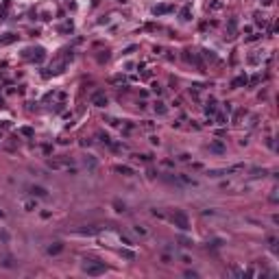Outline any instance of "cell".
I'll return each instance as SVG.
<instances>
[{"mask_svg": "<svg viewBox=\"0 0 279 279\" xmlns=\"http://www.w3.org/2000/svg\"><path fill=\"white\" fill-rule=\"evenodd\" d=\"M83 270L87 275H103L105 273V264H103V262H98V260H87L83 264Z\"/></svg>", "mask_w": 279, "mask_h": 279, "instance_id": "cell-1", "label": "cell"}, {"mask_svg": "<svg viewBox=\"0 0 279 279\" xmlns=\"http://www.w3.org/2000/svg\"><path fill=\"white\" fill-rule=\"evenodd\" d=\"M172 222H175V227H179L181 231L190 229V220H188V216L183 214V211H175V214H172Z\"/></svg>", "mask_w": 279, "mask_h": 279, "instance_id": "cell-2", "label": "cell"}, {"mask_svg": "<svg viewBox=\"0 0 279 279\" xmlns=\"http://www.w3.org/2000/svg\"><path fill=\"white\" fill-rule=\"evenodd\" d=\"M92 105H96V107H105V105H107V96H105L103 92H96L92 96Z\"/></svg>", "mask_w": 279, "mask_h": 279, "instance_id": "cell-3", "label": "cell"}, {"mask_svg": "<svg viewBox=\"0 0 279 279\" xmlns=\"http://www.w3.org/2000/svg\"><path fill=\"white\" fill-rule=\"evenodd\" d=\"M31 194H33V196H39V199H46V196H48V190L42 188V186H33V188H31Z\"/></svg>", "mask_w": 279, "mask_h": 279, "instance_id": "cell-4", "label": "cell"}, {"mask_svg": "<svg viewBox=\"0 0 279 279\" xmlns=\"http://www.w3.org/2000/svg\"><path fill=\"white\" fill-rule=\"evenodd\" d=\"M85 166H87V170H89V172H94V170H96V166H98V162H96V157H92V155H87V157H85Z\"/></svg>", "mask_w": 279, "mask_h": 279, "instance_id": "cell-5", "label": "cell"}, {"mask_svg": "<svg viewBox=\"0 0 279 279\" xmlns=\"http://www.w3.org/2000/svg\"><path fill=\"white\" fill-rule=\"evenodd\" d=\"M133 233L146 238V235H148V229H146V225H133Z\"/></svg>", "mask_w": 279, "mask_h": 279, "instance_id": "cell-6", "label": "cell"}, {"mask_svg": "<svg viewBox=\"0 0 279 279\" xmlns=\"http://www.w3.org/2000/svg\"><path fill=\"white\" fill-rule=\"evenodd\" d=\"M0 266H5V268H13V266H15V260H13V257H9V255H5V257L0 260Z\"/></svg>", "mask_w": 279, "mask_h": 279, "instance_id": "cell-7", "label": "cell"}, {"mask_svg": "<svg viewBox=\"0 0 279 279\" xmlns=\"http://www.w3.org/2000/svg\"><path fill=\"white\" fill-rule=\"evenodd\" d=\"M61 251H63V244H61V242H55V244L48 246V253L50 255H57V253H61Z\"/></svg>", "mask_w": 279, "mask_h": 279, "instance_id": "cell-8", "label": "cell"}, {"mask_svg": "<svg viewBox=\"0 0 279 279\" xmlns=\"http://www.w3.org/2000/svg\"><path fill=\"white\" fill-rule=\"evenodd\" d=\"M209 151H214V153H225L227 148H225V144H222V142H211L209 144Z\"/></svg>", "mask_w": 279, "mask_h": 279, "instance_id": "cell-9", "label": "cell"}, {"mask_svg": "<svg viewBox=\"0 0 279 279\" xmlns=\"http://www.w3.org/2000/svg\"><path fill=\"white\" fill-rule=\"evenodd\" d=\"M170 9H172L170 5H162V7H155L153 13H155V15H162V13H166V11H170Z\"/></svg>", "mask_w": 279, "mask_h": 279, "instance_id": "cell-10", "label": "cell"}, {"mask_svg": "<svg viewBox=\"0 0 279 279\" xmlns=\"http://www.w3.org/2000/svg\"><path fill=\"white\" fill-rule=\"evenodd\" d=\"M155 111L159 113V116H166V113H168V107L164 103H155Z\"/></svg>", "mask_w": 279, "mask_h": 279, "instance_id": "cell-11", "label": "cell"}, {"mask_svg": "<svg viewBox=\"0 0 279 279\" xmlns=\"http://www.w3.org/2000/svg\"><path fill=\"white\" fill-rule=\"evenodd\" d=\"M120 255H122L124 260H135V253H133V251H129V249H122V251H120Z\"/></svg>", "mask_w": 279, "mask_h": 279, "instance_id": "cell-12", "label": "cell"}, {"mask_svg": "<svg viewBox=\"0 0 279 279\" xmlns=\"http://www.w3.org/2000/svg\"><path fill=\"white\" fill-rule=\"evenodd\" d=\"M22 205H24V209H26V211H33V209H37V203H35V201H24Z\"/></svg>", "mask_w": 279, "mask_h": 279, "instance_id": "cell-13", "label": "cell"}, {"mask_svg": "<svg viewBox=\"0 0 279 279\" xmlns=\"http://www.w3.org/2000/svg\"><path fill=\"white\" fill-rule=\"evenodd\" d=\"M209 9L211 11H220L222 9V2H220V0H211V2H209Z\"/></svg>", "mask_w": 279, "mask_h": 279, "instance_id": "cell-14", "label": "cell"}, {"mask_svg": "<svg viewBox=\"0 0 279 279\" xmlns=\"http://www.w3.org/2000/svg\"><path fill=\"white\" fill-rule=\"evenodd\" d=\"M233 87H240V85H246V76H238V78H233Z\"/></svg>", "mask_w": 279, "mask_h": 279, "instance_id": "cell-15", "label": "cell"}, {"mask_svg": "<svg viewBox=\"0 0 279 279\" xmlns=\"http://www.w3.org/2000/svg\"><path fill=\"white\" fill-rule=\"evenodd\" d=\"M116 170L118 172H122V175H133V170L129 166H116Z\"/></svg>", "mask_w": 279, "mask_h": 279, "instance_id": "cell-16", "label": "cell"}, {"mask_svg": "<svg viewBox=\"0 0 279 279\" xmlns=\"http://www.w3.org/2000/svg\"><path fill=\"white\" fill-rule=\"evenodd\" d=\"M113 207H116V211H124V203L120 201H113Z\"/></svg>", "mask_w": 279, "mask_h": 279, "instance_id": "cell-17", "label": "cell"}, {"mask_svg": "<svg viewBox=\"0 0 279 279\" xmlns=\"http://www.w3.org/2000/svg\"><path fill=\"white\" fill-rule=\"evenodd\" d=\"M188 18H190V9H188V7H186V9L181 11V20H188Z\"/></svg>", "mask_w": 279, "mask_h": 279, "instance_id": "cell-18", "label": "cell"}, {"mask_svg": "<svg viewBox=\"0 0 279 279\" xmlns=\"http://www.w3.org/2000/svg\"><path fill=\"white\" fill-rule=\"evenodd\" d=\"M98 137H100L105 144H109V135H107V133H98Z\"/></svg>", "mask_w": 279, "mask_h": 279, "instance_id": "cell-19", "label": "cell"}, {"mask_svg": "<svg viewBox=\"0 0 279 279\" xmlns=\"http://www.w3.org/2000/svg\"><path fill=\"white\" fill-rule=\"evenodd\" d=\"M216 120H218V124H227V116H222V113L216 118Z\"/></svg>", "mask_w": 279, "mask_h": 279, "instance_id": "cell-20", "label": "cell"}, {"mask_svg": "<svg viewBox=\"0 0 279 279\" xmlns=\"http://www.w3.org/2000/svg\"><path fill=\"white\" fill-rule=\"evenodd\" d=\"M251 172H253V177H260V175H264L266 170H260V168H253V170H251Z\"/></svg>", "mask_w": 279, "mask_h": 279, "instance_id": "cell-21", "label": "cell"}, {"mask_svg": "<svg viewBox=\"0 0 279 279\" xmlns=\"http://www.w3.org/2000/svg\"><path fill=\"white\" fill-rule=\"evenodd\" d=\"M179 242H181L183 246H190L192 244V240H188V238H179Z\"/></svg>", "mask_w": 279, "mask_h": 279, "instance_id": "cell-22", "label": "cell"}, {"mask_svg": "<svg viewBox=\"0 0 279 279\" xmlns=\"http://www.w3.org/2000/svg\"><path fill=\"white\" fill-rule=\"evenodd\" d=\"M181 262H183V264H192V260L188 257V255H181Z\"/></svg>", "mask_w": 279, "mask_h": 279, "instance_id": "cell-23", "label": "cell"}, {"mask_svg": "<svg viewBox=\"0 0 279 279\" xmlns=\"http://www.w3.org/2000/svg\"><path fill=\"white\" fill-rule=\"evenodd\" d=\"M2 216H5V214H2V211H0V218H2Z\"/></svg>", "mask_w": 279, "mask_h": 279, "instance_id": "cell-24", "label": "cell"}]
</instances>
